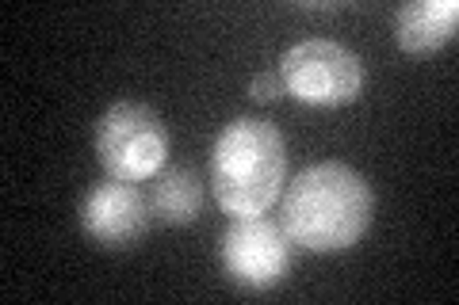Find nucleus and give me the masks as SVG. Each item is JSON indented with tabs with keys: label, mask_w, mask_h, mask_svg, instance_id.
<instances>
[{
	"label": "nucleus",
	"mask_w": 459,
	"mask_h": 305,
	"mask_svg": "<svg viewBox=\"0 0 459 305\" xmlns=\"http://www.w3.org/2000/svg\"><path fill=\"white\" fill-rule=\"evenodd\" d=\"M376 195L352 165L322 161L303 168L280 199V225L307 252H344L371 225Z\"/></svg>",
	"instance_id": "obj_1"
},
{
	"label": "nucleus",
	"mask_w": 459,
	"mask_h": 305,
	"mask_svg": "<svg viewBox=\"0 0 459 305\" xmlns=\"http://www.w3.org/2000/svg\"><path fill=\"white\" fill-rule=\"evenodd\" d=\"M287 183V145L276 123L238 114L211 149V191L222 214L261 217L280 202Z\"/></svg>",
	"instance_id": "obj_2"
},
{
	"label": "nucleus",
	"mask_w": 459,
	"mask_h": 305,
	"mask_svg": "<svg viewBox=\"0 0 459 305\" xmlns=\"http://www.w3.org/2000/svg\"><path fill=\"white\" fill-rule=\"evenodd\" d=\"M96 161L111 180H153L169 161V126L146 104H111L96 119Z\"/></svg>",
	"instance_id": "obj_3"
},
{
	"label": "nucleus",
	"mask_w": 459,
	"mask_h": 305,
	"mask_svg": "<svg viewBox=\"0 0 459 305\" xmlns=\"http://www.w3.org/2000/svg\"><path fill=\"white\" fill-rule=\"evenodd\" d=\"M280 80L307 107H344L364 92V65L333 38H307L280 54Z\"/></svg>",
	"instance_id": "obj_4"
},
{
	"label": "nucleus",
	"mask_w": 459,
	"mask_h": 305,
	"mask_svg": "<svg viewBox=\"0 0 459 305\" xmlns=\"http://www.w3.org/2000/svg\"><path fill=\"white\" fill-rule=\"evenodd\" d=\"M219 259L234 286L264 294V290L280 286L283 275L291 271V237L283 233L280 222H268L264 214L238 217L219 241Z\"/></svg>",
	"instance_id": "obj_5"
},
{
	"label": "nucleus",
	"mask_w": 459,
	"mask_h": 305,
	"mask_svg": "<svg viewBox=\"0 0 459 305\" xmlns=\"http://www.w3.org/2000/svg\"><path fill=\"white\" fill-rule=\"evenodd\" d=\"M150 199L126 180H100L81 202V229L104 249H126L146 237L150 229Z\"/></svg>",
	"instance_id": "obj_6"
},
{
	"label": "nucleus",
	"mask_w": 459,
	"mask_h": 305,
	"mask_svg": "<svg viewBox=\"0 0 459 305\" xmlns=\"http://www.w3.org/2000/svg\"><path fill=\"white\" fill-rule=\"evenodd\" d=\"M459 31L455 0H410L394 16V42L402 54H437Z\"/></svg>",
	"instance_id": "obj_7"
},
{
	"label": "nucleus",
	"mask_w": 459,
	"mask_h": 305,
	"mask_svg": "<svg viewBox=\"0 0 459 305\" xmlns=\"http://www.w3.org/2000/svg\"><path fill=\"white\" fill-rule=\"evenodd\" d=\"M204 207V183L192 168H161L150 195V210L165 225H192Z\"/></svg>",
	"instance_id": "obj_8"
},
{
	"label": "nucleus",
	"mask_w": 459,
	"mask_h": 305,
	"mask_svg": "<svg viewBox=\"0 0 459 305\" xmlns=\"http://www.w3.org/2000/svg\"><path fill=\"white\" fill-rule=\"evenodd\" d=\"M283 92H287V89H283L280 72H256V77L249 80V96L256 99V104H276Z\"/></svg>",
	"instance_id": "obj_9"
}]
</instances>
